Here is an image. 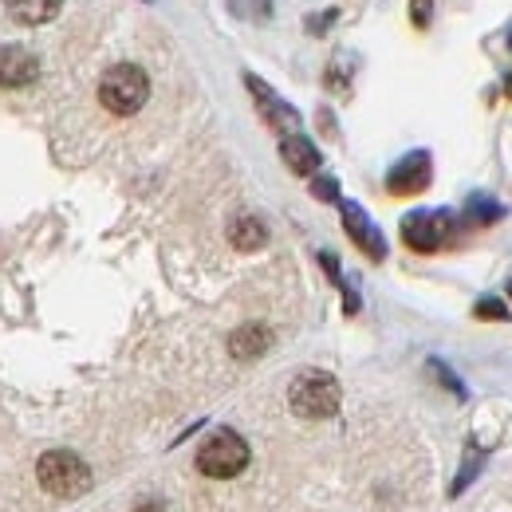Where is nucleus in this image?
Wrapping results in <instances>:
<instances>
[{
  "label": "nucleus",
  "mask_w": 512,
  "mask_h": 512,
  "mask_svg": "<svg viewBox=\"0 0 512 512\" xmlns=\"http://www.w3.org/2000/svg\"><path fill=\"white\" fill-rule=\"evenodd\" d=\"M509 296H512V280H509Z\"/></svg>",
  "instance_id": "5701e85b"
},
{
  "label": "nucleus",
  "mask_w": 512,
  "mask_h": 512,
  "mask_svg": "<svg viewBox=\"0 0 512 512\" xmlns=\"http://www.w3.org/2000/svg\"><path fill=\"white\" fill-rule=\"evenodd\" d=\"M509 44H512V40H509Z\"/></svg>",
  "instance_id": "b1692460"
},
{
  "label": "nucleus",
  "mask_w": 512,
  "mask_h": 512,
  "mask_svg": "<svg viewBox=\"0 0 512 512\" xmlns=\"http://www.w3.org/2000/svg\"><path fill=\"white\" fill-rule=\"evenodd\" d=\"M430 178H434L430 154L426 150H414L402 162H394V170L386 174V190L394 193V197H414V193H422L430 186Z\"/></svg>",
  "instance_id": "423d86ee"
},
{
  "label": "nucleus",
  "mask_w": 512,
  "mask_h": 512,
  "mask_svg": "<svg viewBox=\"0 0 512 512\" xmlns=\"http://www.w3.org/2000/svg\"><path fill=\"white\" fill-rule=\"evenodd\" d=\"M40 79V60L20 48V44H8L0 48V87H28Z\"/></svg>",
  "instance_id": "6e6552de"
},
{
  "label": "nucleus",
  "mask_w": 512,
  "mask_h": 512,
  "mask_svg": "<svg viewBox=\"0 0 512 512\" xmlns=\"http://www.w3.org/2000/svg\"><path fill=\"white\" fill-rule=\"evenodd\" d=\"M505 95H509V99H512V75H509V79H505Z\"/></svg>",
  "instance_id": "4be33fe9"
},
{
  "label": "nucleus",
  "mask_w": 512,
  "mask_h": 512,
  "mask_svg": "<svg viewBox=\"0 0 512 512\" xmlns=\"http://www.w3.org/2000/svg\"><path fill=\"white\" fill-rule=\"evenodd\" d=\"M434 4H438V0H410V20H414V28H430Z\"/></svg>",
  "instance_id": "f3484780"
},
{
  "label": "nucleus",
  "mask_w": 512,
  "mask_h": 512,
  "mask_svg": "<svg viewBox=\"0 0 512 512\" xmlns=\"http://www.w3.org/2000/svg\"><path fill=\"white\" fill-rule=\"evenodd\" d=\"M268 347H272V331H268V327H260V323H245V327H237V331H233V339H229V355H233V359H241V363L260 359Z\"/></svg>",
  "instance_id": "9b49d317"
},
{
  "label": "nucleus",
  "mask_w": 512,
  "mask_h": 512,
  "mask_svg": "<svg viewBox=\"0 0 512 512\" xmlns=\"http://www.w3.org/2000/svg\"><path fill=\"white\" fill-rule=\"evenodd\" d=\"M134 512H162V505H158V501H146V505H138Z\"/></svg>",
  "instance_id": "412c9836"
},
{
  "label": "nucleus",
  "mask_w": 512,
  "mask_h": 512,
  "mask_svg": "<svg viewBox=\"0 0 512 512\" xmlns=\"http://www.w3.org/2000/svg\"><path fill=\"white\" fill-rule=\"evenodd\" d=\"M4 4H8V12H12L20 24H28V28L56 20V12L64 8V0H4Z\"/></svg>",
  "instance_id": "ddd939ff"
},
{
  "label": "nucleus",
  "mask_w": 512,
  "mask_h": 512,
  "mask_svg": "<svg viewBox=\"0 0 512 512\" xmlns=\"http://www.w3.org/2000/svg\"><path fill=\"white\" fill-rule=\"evenodd\" d=\"M339 209H343V225H347V237L363 249V253L371 256V260H383L386 256V241L383 233H379V225L355 205V201H339Z\"/></svg>",
  "instance_id": "0eeeda50"
},
{
  "label": "nucleus",
  "mask_w": 512,
  "mask_h": 512,
  "mask_svg": "<svg viewBox=\"0 0 512 512\" xmlns=\"http://www.w3.org/2000/svg\"><path fill=\"white\" fill-rule=\"evenodd\" d=\"M150 99V79L138 64H115L99 83V103L111 115H134Z\"/></svg>",
  "instance_id": "f03ea898"
},
{
  "label": "nucleus",
  "mask_w": 512,
  "mask_h": 512,
  "mask_svg": "<svg viewBox=\"0 0 512 512\" xmlns=\"http://www.w3.org/2000/svg\"><path fill=\"white\" fill-rule=\"evenodd\" d=\"M473 316H477V320H497V323H505L512 316L509 312V304H505V300H497V296H481V300H477V308H473Z\"/></svg>",
  "instance_id": "2eb2a0df"
},
{
  "label": "nucleus",
  "mask_w": 512,
  "mask_h": 512,
  "mask_svg": "<svg viewBox=\"0 0 512 512\" xmlns=\"http://www.w3.org/2000/svg\"><path fill=\"white\" fill-rule=\"evenodd\" d=\"M453 233H457V221H453V213L446 209H414V213H406L402 217V241L414 249V253H438V249H446L449 241H453Z\"/></svg>",
  "instance_id": "39448f33"
},
{
  "label": "nucleus",
  "mask_w": 512,
  "mask_h": 512,
  "mask_svg": "<svg viewBox=\"0 0 512 512\" xmlns=\"http://www.w3.org/2000/svg\"><path fill=\"white\" fill-rule=\"evenodd\" d=\"M335 16H339L335 8H327V12H316V16L308 20V32H312V36H323V32H327V28L335 24Z\"/></svg>",
  "instance_id": "aec40b11"
},
{
  "label": "nucleus",
  "mask_w": 512,
  "mask_h": 512,
  "mask_svg": "<svg viewBox=\"0 0 512 512\" xmlns=\"http://www.w3.org/2000/svg\"><path fill=\"white\" fill-rule=\"evenodd\" d=\"M245 83H249V91H253V99L260 103V111H264V119L272 123L276 130H284V134H296L300 130V115L272 91V87H264L256 75H245Z\"/></svg>",
  "instance_id": "1a4fd4ad"
},
{
  "label": "nucleus",
  "mask_w": 512,
  "mask_h": 512,
  "mask_svg": "<svg viewBox=\"0 0 512 512\" xmlns=\"http://www.w3.org/2000/svg\"><path fill=\"white\" fill-rule=\"evenodd\" d=\"M481 461H485V453H481V449H477V446H469V461L461 465V477L453 481V497H457V493H461V489H465V485H469V481L477 477V469H481Z\"/></svg>",
  "instance_id": "dca6fc26"
},
{
  "label": "nucleus",
  "mask_w": 512,
  "mask_h": 512,
  "mask_svg": "<svg viewBox=\"0 0 512 512\" xmlns=\"http://www.w3.org/2000/svg\"><path fill=\"white\" fill-rule=\"evenodd\" d=\"M249 465V446L233 430H213L197 449V469L213 481H229Z\"/></svg>",
  "instance_id": "20e7f679"
},
{
  "label": "nucleus",
  "mask_w": 512,
  "mask_h": 512,
  "mask_svg": "<svg viewBox=\"0 0 512 512\" xmlns=\"http://www.w3.org/2000/svg\"><path fill=\"white\" fill-rule=\"evenodd\" d=\"M465 217H469L473 225H493V221L505 217V205L493 201V197H485V193H473V197L465 201Z\"/></svg>",
  "instance_id": "4468645a"
},
{
  "label": "nucleus",
  "mask_w": 512,
  "mask_h": 512,
  "mask_svg": "<svg viewBox=\"0 0 512 512\" xmlns=\"http://www.w3.org/2000/svg\"><path fill=\"white\" fill-rule=\"evenodd\" d=\"M36 477L44 485V493L60 497V501H71V497H83L91 489V469L83 457H75L71 449H52L40 457L36 465Z\"/></svg>",
  "instance_id": "f257e3e1"
},
{
  "label": "nucleus",
  "mask_w": 512,
  "mask_h": 512,
  "mask_svg": "<svg viewBox=\"0 0 512 512\" xmlns=\"http://www.w3.org/2000/svg\"><path fill=\"white\" fill-rule=\"evenodd\" d=\"M280 154H284V162H288V170L292 174H300V178H308V174H316L320 170V150H316V142H308L304 134H284V142H280Z\"/></svg>",
  "instance_id": "9d476101"
},
{
  "label": "nucleus",
  "mask_w": 512,
  "mask_h": 512,
  "mask_svg": "<svg viewBox=\"0 0 512 512\" xmlns=\"http://www.w3.org/2000/svg\"><path fill=\"white\" fill-rule=\"evenodd\" d=\"M229 241H233V249H241V253H256V249H264L268 229H264V221H260L256 213H241V217H233V225H229Z\"/></svg>",
  "instance_id": "f8f14e48"
},
{
  "label": "nucleus",
  "mask_w": 512,
  "mask_h": 512,
  "mask_svg": "<svg viewBox=\"0 0 512 512\" xmlns=\"http://www.w3.org/2000/svg\"><path fill=\"white\" fill-rule=\"evenodd\" d=\"M312 193H316L320 201H339V182H335V178H316V182H312Z\"/></svg>",
  "instance_id": "6ab92c4d"
},
{
  "label": "nucleus",
  "mask_w": 512,
  "mask_h": 512,
  "mask_svg": "<svg viewBox=\"0 0 512 512\" xmlns=\"http://www.w3.org/2000/svg\"><path fill=\"white\" fill-rule=\"evenodd\" d=\"M339 383L327 375V371H304V375H296L292 386H288V402H292V410L300 414V418H312V422H320V418H331L335 410H339Z\"/></svg>",
  "instance_id": "7ed1b4c3"
},
{
  "label": "nucleus",
  "mask_w": 512,
  "mask_h": 512,
  "mask_svg": "<svg viewBox=\"0 0 512 512\" xmlns=\"http://www.w3.org/2000/svg\"><path fill=\"white\" fill-rule=\"evenodd\" d=\"M430 371H434V375H438V379H442V383H446L449 390L457 394V398H465V386L457 383V375L449 371V367H446V363H442V359H434V363H430Z\"/></svg>",
  "instance_id": "a211bd4d"
}]
</instances>
